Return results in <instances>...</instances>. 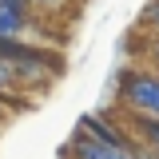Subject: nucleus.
<instances>
[{
  "instance_id": "4",
  "label": "nucleus",
  "mask_w": 159,
  "mask_h": 159,
  "mask_svg": "<svg viewBox=\"0 0 159 159\" xmlns=\"http://www.w3.org/2000/svg\"><path fill=\"white\" fill-rule=\"evenodd\" d=\"M16 92H20V84H16V68L0 56V99H4V107H8V111H12V99H16Z\"/></svg>"
},
{
  "instance_id": "2",
  "label": "nucleus",
  "mask_w": 159,
  "mask_h": 159,
  "mask_svg": "<svg viewBox=\"0 0 159 159\" xmlns=\"http://www.w3.org/2000/svg\"><path fill=\"white\" fill-rule=\"evenodd\" d=\"M76 131H84V135L96 139V143L119 147V151H135V147H139V139L131 135V127H127V116H123V119H107L103 111H88V116L76 123Z\"/></svg>"
},
{
  "instance_id": "1",
  "label": "nucleus",
  "mask_w": 159,
  "mask_h": 159,
  "mask_svg": "<svg viewBox=\"0 0 159 159\" xmlns=\"http://www.w3.org/2000/svg\"><path fill=\"white\" fill-rule=\"evenodd\" d=\"M116 103L127 116H159V72L143 64H123L116 80Z\"/></svg>"
},
{
  "instance_id": "5",
  "label": "nucleus",
  "mask_w": 159,
  "mask_h": 159,
  "mask_svg": "<svg viewBox=\"0 0 159 159\" xmlns=\"http://www.w3.org/2000/svg\"><path fill=\"white\" fill-rule=\"evenodd\" d=\"M143 24L151 28V40H159V0H151V4L143 8Z\"/></svg>"
},
{
  "instance_id": "6",
  "label": "nucleus",
  "mask_w": 159,
  "mask_h": 159,
  "mask_svg": "<svg viewBox=\"0 0 159 159\" xmlns=\"http://www.w3.org/2000/svg\"><path fill=\"white\" fill-rule=\"evenodd\" d=\"M28 4H32L36 12H60V8H64V4H72V0H28Z\"/></svg>"
},
{
  "instance_id": "9",
  "label": "nucleus",
  "mask_w": 159,
  "mask_h": 159,
  "mask_svg": "<svg viewBox=\"0 0 159 159\" xmlns=\"http://www.w3.org/2000/svg\"><path fill=\"white\" fill-rule=\"evenodd\" d=\"M4 119H8V107H4V99H0V123H4Z\"/></svg>"
},
{
  "instance_id": "8",
  "label": "nucleus",
  "mask_w": 159,
  "mask_h": 159,
  "mask_svg": "<svg viewBox=\"0 0 159 159\" xmlns=\"http://www.w3.org/2000/svg\"><path fill=\"white\" fill-rule=\"evenodd\" d=\"M147 56H151V64L159 68V40H151V52H147Z\"/></svg>"
},
{
  "instance_id": "7",
  "label": "nucleus",
  "mask_w": 159,
  "mask_h": 159,
  "mask_svg": "<svg viewBox=\"0 0 159 159\" xmlns=\"http://www.w3.org/2000/svg\"><path fill=\"white\" fill-rule=\"evenodd\" d=\"M135 159H159V151H151V147H135Z\"/></svg>"
},
{
  "instance_id": "3",
  "label": "nucleus",
  "mask_w": 159,
  "mask_h": 159,
  "mask_svg": "<svg viewBox=\"0 0 159 159\" xmlns=\"http://www.w3.org/2000/svg\"><path fill=\"white\" fill-rule=\"evenodd\" d=\"M123 116H127V111H123ZM127 127H131V135L139 139V147L159 151V116H127Z\"/></svg>"
}]
</instances>
